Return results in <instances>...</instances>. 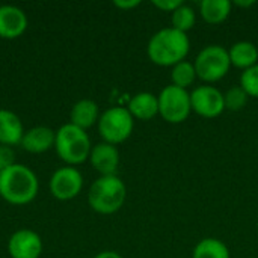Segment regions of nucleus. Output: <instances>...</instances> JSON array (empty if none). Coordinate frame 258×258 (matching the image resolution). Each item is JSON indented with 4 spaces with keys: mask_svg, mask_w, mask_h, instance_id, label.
<instances>
[{
    "mask_svg": "<svg viewBox=\"0 0 258 258\" xmlns=\"http://www.w3.org/2000/svg\"><path fill=\"white\" fill-rule=\"evenodd\" d=\"M159 115L169 124L184 122L190 112V94L186 89L169 85L159 94Z\"/></svg>",
    "mask_w": 258,
    "mask_h": 258,
    "instance_id": "7",
    "label": "nucleus"
},
{
    "mask_svg": "<svg viewBox=\"0 0 258 258\" xmlns=\"http://www.w3.org/2000/svg\"><path fill=\"white\" fill-rule=\"evenodd\" d=\"M127 109L133 118L148 121L159 113V98L151 92H139L130 98Z\"/></svg>",
    "mask_w": 258,
    "mask_h": 258,
    "instance_id": "15",
    "label": "nucleus"
},
{
    "mask_svg": "<svg viewBox=\"0 0 258 258\" xmlns=\"http://www.w3.org/2000/svg\"><path fill=\"white\" fill-rule=\"evenodd\" d=\"M98 118H100L98 104L88 98L79 100L70 112V119H71L70 122L83 130H86L89 127H92L95 122H98Z\"/></svg>",
    "mask_w": 258,
    "mask_h": 258,
    "instance_id": "17",
    "label": "nucleus"
},
{
    "mask_svg": "<svg viewBox=\"0 0 258 258\" xmlns=\"http://www.w3.org/2000/svg\"><path fill=\"white\" fill-rule=\"evenodd\" d=\"M240 88L248 94V97L258 98V63L242 73Z\"/></svg>",
    "mask_w": 258,
    "mask_h": 258,
    "instance_id": "23",
    "label": "nucleus"
},
{
    "mask_svg": "<svg viewBox=\"0 0 258 258\" xmlns=\"http://www.w3.org/2000/svg\"><path fill=\"white\" fill-rule=\"evenodd\" d=\"M54 148L68 166L82 165L89 159L92 145L86 130L68 122L56 132Z\"/></svg>",
    "mask_w": 258,
    "mask_h": 258,
    "instance_id": "4",
    "label": "nucleus"
},
{
    "mask_svg": "<svg viewBox=\"0 0 258 258\" xmlns=\"http://www.w3.org/2000/svg\"><path fill=\"white\" fill-rule=\"evenodd\" d=\"M228 56H230L231 65L243 71L258 63L257 45L249 41H239L233 44L228 50Z\"/></svg>",
    "mask_w": 258,
    "mask_h": 258,
    "instance_id": "16",
    "label": "nucleus"
},
{
    "mask_svg": "<svg viewBox=\"0 0 258 258\" xmlns=\"http://www.w3.org/2000/svg\"><path fill=\"white\" fill-rule=\"evenodd\" d=\"M172 27L175 30H180L183 33H186L187 30H190L195 26L197 21V14L194 11V8H190L189 5H181L180 8H177L172 12Z\"/></svg>",
    "mask_w": 258,
    "mask_h": 258,
    "instance_id": "21",
    "label": "nucleus"
},
{
    "mask_svg": "<svg viewBox=\"0 0 258 258\" xmlns=\"http://www.w3.org/2000/svg\"><path fill=\"white\" fill-rule=\"evenodd\" d=\"M54 139H56V132H53L50 127L45 125H36L24 132L20 145L29 153L39 154L54 147Z\"/></svg>",
    "mask_w": 258,
    "mask_h": 258,
    "instance_id": "13",
    "label": "nucleus"
},
{
    "mask_svg": "<svg viewBox=\"0 0 258 258\" xmlns=\"http://www.w3.org/2000/svg\"><path fill=\"white\" fill-rule=\"evenodd\" d=\"M224 103H225V109L233 110V112H239V110H242L246 106L248 94L240 86L230 88L224 94Z\"/></svg>",
    "mask_w": 258,
    "mask_h": 258,
    "instance_id": "22",
    "label": "nucleus"
},
{
    "mask_svg": "<svg viewBox=\"0 0 258 258\" xmlns=\"http://www.w3.org/2000/svg\"><path fill=\"white\" fill-rule=\"evenodd\" d=\"M194 65L198 79L207 83H213L228 74L231 62H230L228 50L222 45L213 44L204 47L198 53Z\"/></svg>",
    "mask_w": 258,
    "mask_h": 258,
    "instance_id": "5",
    "label": "nucleus"
},
{
    "mask_svg": "<svg viewBox=\"0 0 258 258\" xmlns=\"http://www.w3.org/2000/svg\"><path fill=\"white\" fill-rule=\"evenodd\" d=\"M15 154H14V150L11 147H5V145H0V174L9 168L11 165H14L15 162Z\"/></svg>",
    "mask_w": 258,
    "mask_h": 258,
    "instance_id": "24",
    "label": "nucleus"
},
{
    "mask_svg": "<svg viewBox=\"0 0 258 258\" xmlns=\"http://www.w3.org/2000/svg\"><path fill=\"white\" fill-rule=\"evenodd\" d=\"M234 5H237V6H240V8H249V6H254V5H255V2H254V0H248V2L236 0V2H234Z\"/></svg>",
    "mask_w": 258,
    "mask_h": 258,
    "instance_id": "28",
    "label": "nucleus"
},
{
    "mask_svg": "<svg viewBox=\"0 0 258 258\" xmlns=\"http://www.w3.org/2000/svg\"><path fill=\"white\" fill-rule=\"evenodd\" d=\"M192 112L203 118H218L225 110L224 94L210 85H203L190 94Z\"/></svg>",
    "mask_w": 258,
    "mask_h": 258,
    "instance_id": "9",
    "label": "nucleus"
},
{
    "mask_svg": "<svg viewBox=\"0 0 258 258\" xmlns=\"http://www.w3.org/2000/svg\"><path fill=\"white\" fill-rule=\"evenodd\" d=\"M83 189V175L74 166H63L53 172L50 178V192L59 201L76 198Z\"/></svg>",
    "mask_w": 258,
    "mask_h": 258,
    "instance_id": "8",
    "label": "nucleus"
},
{
    "mask_svg": "<svg viewBox=\"0 0 258 258\" xmlns=\"http://www.w3.org/2000/svg\"><path fill=\"white\" fill-rule=\"evenodd\" d=\"M233 3L228 0H203L200 3V14L209 24H219L225 21L231 12Z\"/></svg>",
    "mask_w": 258,
    "mask_h": 258,
    "instance_id": "18",
    "label": "nucleus"
},
{
    "mask_svg": "<svg viewBox=\"0 0 258 258\" xmlns=\"http://www.w3.org/2000/svg\"><path fill=\"white\" fill-rule=\"evenodd\" d=\"M190 50V41L186 33L166 27L156 32L147 47L148 57L159 67H174L183 62Z\"/></svg>",
    "mask_w": 258,
    "mask_h": 258,
    "instance_id": "2",
    "label": "nucleus"
},
{
    "mask_svg": "<svg viewBox=\"0 0 258 258\" xmlns=\"http://www.w3.org/2000/svg\"><path fill=\"white\" fill-rule=\"evenodd\" d=\"M127 189L118 175H101L89 187L88 203L100 215L116 213L125 203Z\"/></svg>",
    "mask_w": 258,
    "mask_h": 258,
    "instance_id": "3",
    "label": "nucleus"
},
{
    "mask_svg": "<svg viewBox=\"0 0 258 258\" xmlns=\"http://www.w3.org/2000/svg\"><path fill=\"white\" fill-rule=\"evenodd\" d=\"M153 5L157 9H162L165 12H174L177 8H180L183 5V2H180V0H162V2L156 0V2H153Z\"/></svg>",
    "mask_w": 258,
    "mask_h": 258,
    "instance_id": "25",
    "label": "nucleus"
},
{
    "mask_svg": "<svg viewBox=\"0 0 258 258\" xmlns=\"http://www.w3.org/2000/svg\"><path fill=\"white\" fill-rule=\"evenodd\" d=\"M133 116L125 107H110L98 118V133L104 142L116 145L127 141L133 133Z\"/></svg>",
    "mask_w": 258,
    "mask_h": 258,
    "instance_id": "6",
    "label": "nucleus"
},
{
    "mask_svg": "<svg viewBox=\"0 0 258 258\" xmlns=\"http://www.w3.org/2000/svg\"><path fill=\"white\" fill-rule=\"evenodd\" d=\"M171 80H172V85L174 86H178L181 89L189 88L197 80L195 65L190 63V62H187V60H183V62L174 65L172 67V71H171Z\"/></svg>",
    "mask_w": 258,
    "mask_h": 258,
    "instance_id": "20",
    "label": "nucleus"
},
{
    "mask_svg": "<svg viewBox=\"0 0 258 258\" xmlns=\"http://www.w3.org/2000/svg\"><path fill=\"white\" fill-rule=\"evenodd\" d=\"M94 258H122L118 252H115V251H103V252H100V254H97Z\"/></svg>",
    "mask_w": 258,
    "mask_h": 258,
    "instance_id": "27",
    "label": "nucleus"
},
{
    "mask_svg": "<svg viewBox=\"0 0 258 258\" xmlns=\"http://www.w3.org/2000/svg\"><path fill=\"white\" fill-rule=\"evenodd\" d=\"M39 190L36 174L26 165L14 163L0 174V197L12 206H26Z\"/></svg>",
    "mask_w": 258,
    "mask_h": 258,
    "instance_id": "1",
    "label": "nucleus"
},
{
    "mask_svg": "<svg viewBox=\"0 0 258 258\" xmlns=\"http://www.w3.org/2000/svg\"><path fill=\"white\" fill-rule=\"evenodd\" d=\"M113 5L116 6V8H119V9H133V8H136V6H139L141 5V2L139 0H116V2H113Z\"/></svg>",
    "mask_w": 258,
    "mask_h": 258,
    "instance_id": "26",
    "label": "nucleus"
},
{
    "mask_svg": "<svg viewBox=\"0 0 258 258\" xmlns=\"http://www.w3.org/2000/svg\"><path fill=\"white\" fill-rule=\"evenodd\" d=\"M24 127L20 116L8 109H0V145L12 147L21 144Z\"/></svg>",
    "mask_w": 258,
    "mask_h": 258,
    "instance_id": "14",
    "label": "nucleus"
},
{
    "mask_svg": "<svg viewBox=\"0 0 258 258\" xmlns=\"http://www.w3.org/2000/svg\"><path fill=\"white\" fill-rule=\"evenodd\" d=\"M192 258H230V251L222 240L207 237L197 243Z\"/></svg>",
    "mask_w": 258,
    "mask_h": 258,
    "instance_id": "19",
    "label": "nucleus"
},
{
    "mask_svg": "<svg viewBox=\"0 0 258 258\" xmlns=\"http://www.w3.org/2000/svg\"><path fill=\"white\" fill-rule=\"evenodd\" d=\"M8 252L11 258H39L42 254V240L33 230H17L8 240Z\"/></svg>",
    "mask_w": 258,
    "mask_h": 258,
    "instance_id": "10",
    "label": "nucleus"
},
{
    "mask_svg": "<svg viewBox=\"0 0 258 258\" xmlns=\"http://www.w3.org/2000/svg\"><path fill=\"white\" fill-rule=\"evenodd\" d=\"M27 29V15L15 5L0 6V38L15 39Z\"/></svg>",
    "mask_w": 258,
    "mask_h": 258,
    "instance_id": "11",
    "label": "nucleus"
},
{
    "mask_svg": "<svg viewBox=\"0 0 258 258\" xmlns=\"http://www.w3.org/2000/svg\"><path fill=\"white\" fill-rule=\"evenodd\" d=\"M89 162L101 175H116V169L119 166V151L112 144L100 142L92 147Z\"/></svg>",
    "mask_w": 258,
    "mask_h": 258,
    "instance_id": "12",
    "label": "nucleus"
}]
</instances>
